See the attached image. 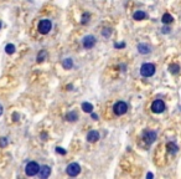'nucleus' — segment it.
<instances>
[{
  "label": "nucleus",
  "instance_id": "1",
  "mask_svg": "<svg viewBox=\"0 0 181 179\" xmlns=\"http://www.w3.org/2000/svg\"><path fill=\"white\" fill-rule=\"evenodd\" d=\"M155 73V66L153 63H143L140 67V75L143 77H152L153 75Z\"/></svg>",
  "mask_w": 181,
  "mask_h": 179
},
{
  "label": "nucleus",
  "instance_id": "2",
  "mask_svg": "<svg viewBox=\"0 0 181 179\" xmlns=\"http://www.w3.org/2000/svg\"><path fill=\"white\" fill-rule=\"evenodd\" d=\"M52 29V22L51 20H48V19H42L40 22H39V32L42 34V35H46L51 31Z\"/></svg>",
  "mask_w": 181,
  "mask_h": 179
},
{
  "label": "nucleus",
  "instance_id": "3",
  "mask_svg": "<svg viewBox=\"0 0 181 179\" xmlns=\"http://www.w3.org/2000/svg\"><path fill=\"white\" fill-rule=\"evenodd\" d=\"M40 168L41 167L36 162H30V163L26 164V167H25V173H26V175H29V177H34V175L39 174Z\"/></svg>",
  "mask_w": 181,
  "mask_h": 179
},
{
  "label": "nucleus",
  "instance_id": "4",
  "mask_svg": "<svg viewBox=\"0 0 181 179\" xmlns=\"http://www.w3.org/2000/svg\"><path fill=\"white\" fill-rule=\"evenodd\" d=\"M113 111H114V113L117 116H122L128 111V104L125 102H123V101H119V102H117L113 106Z\"/></svg>",
  "mask_w": 181,
  "mask_h": 179
},
{
  "label": "nucleus",
  "instance_id": "5",
  "mask_svg": "<svg viewBox=\"0 0 181 179\" xmlns=\"http://www.w3.org/2000/svg\"><path fill=\"white\" fill-rule=\"evenodd\" d=\"M66 172L70 177H77V175L81 173V166L78 163H71L67 166Z\"/></svg>",
  "mask_w": 181,
  "mask_h": 179
},
{
  "label": "nucleus",
  "instance_id": "6",
  "mask_svg": "<svg viewBox=\"0 0 181 179\" xmlns=\"http://www.w3.org/2000/svg\"><path fill=\"white\" fill-rule=\"evenodd\" d=\"M152 111L154 113H163L165 111V103L161 100H155L152 104Z\"/></svg>",
  "mask_w": 181,
  "mask_h": 179
},
{
  "label": "nucleus",
  "instance_id": "7",
  "mask_svg": "<svg viewBox=\"0 0 181 179\" xmlns=\"http://www.w3.org/2000/svg\"><path fill=\"white\" fill-rule=\"evenodd\" d=\"M96 42H97V40H96V37H94L93 35H87V36L83 37V40H82L83 47L88 48V50H89V48H92V47H94Z\"/></svg>",
  "mask_w": 181,
  "mask_h": 179
},
{
  "label": "nucleus",
  "instance_id": "8",
  "mask_svg": "<svg viewBox=\"0 0 181 179\" xmlns=\"http://www.w3.org/2000/svg\"><path fill=\"white\" fill-rule=\"evenodd\" d=\"M143 138H144V139L150 144V143H153V142L156 139V133L153 132V131L148 129V131H145V132L143 133Z\"/></svg>",
  "mask_w": 181,
  "mask_h": 179
},
{
  "label": "nucleus",
  "instance_id": "9",
  "mask_svg": "<svg viewBox=\"0 0 181 179\" xmlns=\"http://www.w3.org/2000/svg\"><path fill=\"white\" fill-rule=\"evenodd\" d=\"M99 139V133H98V131H89L88 134H87V141L91 142V143H94V142H97Z\"/></svg>",
  "mask_w": 181,
  "mask_h": 179
},
{
  "label": "nucleus",
  "instance_id": "10",
  "mask_svg": "<svg viewBox=\"0 0 181 179\" xmlns=\"http://www.w3.org/2000/svg\"><path fill=\"white\" fill-rule=\"evenodd\" d=\"M50 174H51V168L48 166H44V167L40 168V170H39V177L40 178H42V179L47 178Z\"/></svg>",
  "mask_w": 181,
  "mask_h": 179
},
{
  "label": "nucleus",
  "instance_id": "11",
  "mask_svg": "<svg viewBox=\"0 0 181 179\" xmlns=\"http://www.w3.org/2000/svg\"><path fill=\"white\" fill-rule=\"evenodd\" d=\"M138 51L143 55H146L150 52V46H148L146 44H139L138 45Z\"/></svg>",
  "mask_w": 181,
  "mask_h": 179
},
{
  "label": "nucleus",
  "instance_id": "12",
  "mask_svg": "<svg viewBox=\"0 0 181 179\" xmlns=\"http://www.w3.org/2000/svg\"><path fill=\"white\" fill-rule=\"evenodd\" d=\"M81 108L83 110V112H86V113H92L93 112V104L89 103V102H83Z\"/></svg>",
  "mask_w": 181,
  "mask_h": 179
},
{
  "label": "nucleus",
  "instance_id": "13",
  "mask_svg": "<svg viewBox=\"0 0 181 179\" xmlns=\"http://www.w3.org/2000/svg\"><path fill=\"white\" fill-rule=\"evenodd\" d=\"M145 17H146V14L144 13V11H141V10H138V11H135V13L133 14L134 20H144Z\"/></svg>",
  "mask_w": 181,
  "mask_h": 179
},
{
  "label": "nucleus",
  "instance_id": "14",
  "mask_svg": "<svg viewBox=\"0 0 181 179\" xmlns=\"http://www.w3.org/2000/svg\"><path fill=\"white\" fill-rule=\"evenodd\" d=\"M161 21H163V24H165V25H169V24H171L172 21H174V17L171 16L170 14H164L163 15V17H161Z\"/></svg>",
  "mask_w": 181,
  "mask_h": 179
},
{
  "label": "nucleus",
  "instance_id": "15",
  "mask_svg": "<svg viewBox=\"0 0 181 179\" xmlns=\"http://www.w3.org/2000/svg\"><path fill=\"white\" fill-rule=\"evenodd\" d=\"M66 118H67V121H70V122H74L76 119H78V114H77L76 111H71V112H68V114L66 116Z\"/></svg>",
  "mask_w": 181,
  "mask_h": 179
},
{
  "label": "nucleus",
  "instance_id": "16",
  "mask_svg": "<svg viewBox=\"0 0 181 179\" xmlns=\"http://www.w3.org/2000/svg\"><path fill=\"white\" fill-rule=\"evenodd\" d=\"M62 66L65 67L66 70L72 69V67H73V61H72V59H65V60L62 61Z\"/></svg>",
  "mask_w": 181,
  "mask_h": 179
},
{
  "label": "nucleus",
  "instance_id": "17",
  "mask_svg": "<svg viewBox=\"0 0 181 179\" xmlns=\"http://www.w3.org/2000/svg\"><path fill=\"white\" fill-rule=\"evenodd\" d=\"M46 56H47V52L45 50H41L39 52V55H37V62H42L44 60L46 59Z\"/></svg>",
  "mask_w": 181,
  "mask_h": 179
},
{
  "label": "nucleus",
  "instance_id": "18",
  "mask_svg": "<svg viewBox=\"0 0 181 179\" xmlns=\"http://www.w3.org/2000/svg\"><path fill=\"white\" fill-rule=\"evenodd\" d=\"M5 52H6V54H9V55L14 54V52H15V46L13 44H7L5 46Z\"/></svg>",
  "mask_w": 181,
  "mask_h": 179
},
{
  "label": "nucleus",
  "instance_id": "19",
  "mask_svg": "<svg viewBox=\"0 0 181 179\" xmlns=\"http://www.w3.org/2000/svg\"><path fill=\"white\" fill-rule=\"evenodd\" d=\"M169 70H170V72L171 73H178L179 72V70H180V66L179 65H176V63H174V65H170V67H169Z\"/></svg>",
  "mask_w": 181,
  "mask_h": 179
},
{
  "label": "nucleus",
  "instance_id": "20",
  "mask_svg": "<svg viewBox=\"0 0 181 179\" xmlns=\"http://www.w3.org/2000/svg\"><path fill=\"white\" fill-rule=\"evenodd\" d=\"M166 147L169 149V152H171V153H176V152H178V147H176L174 143H171V142H170V143H168Z\"/></svg>",
  "mask_w": 181,
  "mask_h": 179
},
{
  "label": "nucleus",
  "instance_id": "21",
  "mask_svg": "<svg viewBox=\"0 0 181 179\" xmlns=\"http://www.w3.org/2000/svg\"><path fill=\"white\" fill-rule=\"evenodd\" d=\"M7 143H9V139H7V138H5V137L0 138V147L1 148H5L7 145Z\"/></svg>",
  "mask_w": 181,
  "mask_h": 179
},
{
  "label": "nucleus",
  "instance_id": "22",
  "mask_svg": "<svg viewBox=\"0 0 181 179\" xmlns=\"http://www.w3.org/2000/svg\"><path fill=\"white\" fill-rule=\"evenodd\" d=\"M88 19H89V14L88 13H84L83 15H82V20H81V22L83 25H86L88 22Z\"/></svg>",
  "mask_w": 181,
  "mask_h": 179
},
{
  "label": "nucleus",
  "instance_id": "23",
  "mask_svg": "<svg viewBox=\"0 0 181 179\" xmlns=\"http://www.w3.org/2000/svg\"><path fill=\"white\" fill-rule=\"evenodd\" d=\"M102 34H103L104 37H109L112 35V29H104L103 31H102Z\"/></svg>",
  "mask_w": 181,
  "mask_h": 179
},
{
  "label": "nucleus",
  "instance_id": "24",
  "mask_svg": "<svg viewBox=\"0 0 181 179\" xmlns=\"http://www.w3.org/2000/svg\"><path fill=\"white\" fill-rule=\"evenodd\" d=\"M56 152L60 153V154H62V155H65V154H66V151H65L63 148H61V147H57V148H56Z\"/></svg>",
  "mask_w": 181,
  "mask_h": 179
},
{
  "label": "nucleus",
  "instance_id": "25",
  "mask_svg": "<svg viewBox=\"0 0 181 179\" xmlns=\"http://www.w3.org/2000/svg\"><path fill=\"white\" fill-rule=\"evenodd\" d=\"M163 32H164V34H169V32H170V29H169L168 26H166V28L163 29Z\"/></svg>",
  "mask_w": 181,
  "mask_h": 179
},
{
  "label": "nucleus",
  "instance_id": "26",
  "mask_svg": "<svg viewBox=\"0 0 181 179\" xmlns=\"http://www.w3.org/2000/svg\"><path fill=\"white\" fill-rule=\"evenodd\" d=\"M91 116H92V118H93V119H98V114L93 113V112H92V113H91Z\"/></svg>",
  "mask_w": 181,
  "mask_h": 179
},
{
  "label": "nucleus",
  "instance_id": "27",
  "mask_svg": "<svg viewBox=\"0 0 181 179\" xmlns=\"http://www.w3.org/2000/svg\"><path fill=\"white\" fill-rule=\"evenodd\" d=\"M115 47H124V44H115Z\"/></svg>",
  "mask_w": 181,
  "mask_h": 179
},
{
  "label": "nucleus",
  "instance_id": "28",
  "mask_svg": "<svg viewBox=\"0 0 181 179\" xmlns=\"http://www.w3.org/2000/svg\"><path fill=\"white\" fill-rule=\"evenodd\" d=\"M1 114H3V106L0 104V116H1Z\"/></svg>",
  "mask_w": 181,
  "mask_h": 179
},
{
  "label": "nucleus",
  "instance_id": "29",
  "mask_svg": "<svg viewBox=\"0 0 181 179\" xmlns=\"http://www.w3.org/2000/svg\"><path fill=\"white\" fill-rule=\"evenodd\" d=\"M146 177H148V178H153V174H152V173H149L148 175H146Z\"/></svg>",
  "mask_w": 181,
  "mask_h": 179
},
{
  "label": "nucleus",
  "instance_id": "30",
  "mask_svg": "<svg viewBox=\"0 0 181 179\" xmlns=\"http://www.w3.org/2000/svg\"><path fill=\"white\" fill-rule=\"evenodd\" d=\"M0 26H1V25H0Z\"/></svg>",
  "mask_w": 181,
  "mask_h": 179
}]
</instances>
